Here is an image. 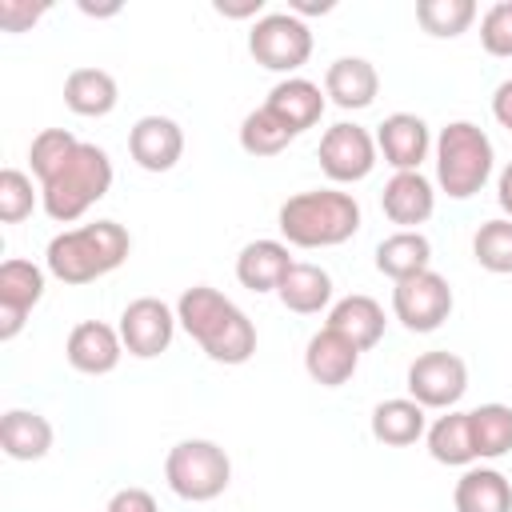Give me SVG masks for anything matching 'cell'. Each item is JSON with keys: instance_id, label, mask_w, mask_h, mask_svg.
Listing matches in <instances>:
<instances>
[{"instance_id": "1", "label": "cell", "mask_w": 512, "mask_h": 512, "mask_svg": "<svg viewBox=\"0 0 512 512\" xmlns=\"http://www.w3.org/2000/svg\"><path fill=\"white\" fill-rule=\"evenodd\" d=\"M176 320L216 364H248L256 352V324L248 320V312L208 284H192L180 292Z\"/></svg>"}, {"instance_id": "2", "label": "cell", "mask_w": 512, "mask_h": 512, "mask_svg": "<svg viewBox=\"0 0 512 512\" xmlns=\"http://www.w3.org/2000/svg\"><path fill=\"white\" fill-rule=\"evenodd\" d=\"M132 252V236L116 220L80 224L68 232H56L48 240L44 264L60 284H92L108 272H116Z\"/></svg>"}, {"instance_id": "3", "label": "cell", "mask_w": 512, "mask_h": 512, "mask_svg": "<svg viewBox=\"0 0 512 512\" xmlns=\"http://www.w3.org/2000/svg\"><path fill=\"white\" fill-rule=\"evenodd\" d=\"M280 236L292 248H336L360 232V204L340 188L296 192L276 212Z\"/></svg>"}, {"instance_id": "4", "label": "cell", "mask_w": 512, "mask_h": 512, "mask_svg": "<svg viewBox=\"0 0 512 512\" xmlns=\"http://www.w3.org/2000/svg\"><path fill=\"white\" fill-rule=\"evenodd\" d=\"M112 188V160L100 144H76V152L40 184V204L48 220L72 224L80 220L96 200H104Z\"/></svg>"}, {"instance_id": "5", "label": "cell", "mask_w": 512, "mask_h": 512, "mask_svg": "<svg viewBox=\"0 0 512 512\" xmlns=\"http://www.w3.org/2000/svg\"><path fill=\"white\" fill-rule=\"evenodd\" d=\"M432 148H436V184L452 200H472L488 184L496 152H492V140L480 124L452 120V124L440 128Z\"/></svg>"}, {"instance_id": "6", "label": "cell", "mask_w": 512, "mask_h": 512, "mask_svg": "<svg viewBox=\"0 0 512 512\" xmlns=\"http://www.w3.org/2000/svg\"><path fill=\"white\" fill-rule=\"evenodd\" d=\"M164 480L168 488L188 504H208L228 492L232 484V460L216 440H180L164 456Z\"/></svg>"}, {"instance_id": "7", "label": "cell", "mask_w": 512, "mask_h": 512, "mask_svg": "<svg viewBox=\"0 0 512 512\" xmlns=\"http://www.w3.org/2000/svg\"><path fill=\"white\" fill-rule=\"evenodd\" d=\"M248 52L268 72H296L312 56V28L292 12H264L248 32Z\"/></svg>"}, {"instance_id": "8", "label": "cell", "mask_w": 512, "mask_h": 512, "mask_svg": "<svg viewBox=\"0 0 512 512\" xmlns=\"http://www.w3.org/2000/svg\"><path fill=\"white\" fill-rule=\"evenodd\" d=\"M404 384H408V396L420 408H444V412H452L460 404V396L468 392V364L456 352H448V348L420 352L408 364Z\"/></svg>"}, {"instance_id": "9", "label": "cell", "mask_w": 512, "mask_h": 512, "mask_svg": "<svg viewBox=\"0 0 512 512\" xmlns=\"http://www.w3.org/2000/svg\"><path fill=\"white\" fill-rule=\"evenodd\" d=\"M392 312L408 332H436L452 316V284L424 268L392 288Z\"/></svg>"}, {"instance_id": "10", "label": "cell", "mask_w": 512, "mask_h": 512, "mask_svg": "<svg viewBox=\"0 0 512 512\" xmlns=\"http://www.w3.org/2000/svg\"><path fill=\"white\" fill-rule=\"evenodd\" d=\"M376 152H380V148H376V136H372L364 124H348V120L332 124V128L320 136V148H316L324 176L336 180V184H356V180H364V176L376 168Z\"/></svg>"}, {"instance_id": "11", "label": "cell", "mask_w": 512, "mask_h": 512, "mask_svg": "<svg viewBox=\"0 0 512 512\" xmlns=\"http://www.w3.org/2000/svg\"><path fill=\"white\" fill-rule=\"evenodd\" d=\"M176 308H168L160 296H140V300H128L124 312H120V340H124V352L136 356V360H152L160 352H168L172 336H176Z\"/></svg>"}, {"instance_id": "12", "label": "cell", "mask_w": 512, "mask_h": 512, "mask_svg": "<svg viewBox=\"0 0 512 512\" xmlns=\"http://www.w3.org/2000/svg\"><path fill=\"white\" fill-rule=\"evenodd\" d=\"M44 296V268L32 260H4L0 264V340H16L28 312Z\"/></svg>"}, {"instance_id": "13", "label": "cell", "mask_w": 512, "mask_h": 512, "mask_svg": "<svg viewBox=\"0 0 512 512\" xmlns=\"http://www.w3.org/2000/svg\"><path fill=\"white\" fill-rule=\"evenodd\" d=\"M376 148L396 172H420L432 152V132L416 112H392L376 124Z\"/></svg>"}, {"instance_id": "14", "label": "cell", "mask_w": 512, "mask_h": 512, "mask_svg": "<svg viewBox=\"0 0 512 512\" xmlns=\"http://www.w3.org/2000/svg\"><path fill=\"white\" fill-rule=\"evenodd\" d=\"M128 152L144 172H168L184 156V132L172 116H140L128 132Z\"/></svg>"}, {"instance_id": "15", "label": "cell", "mask_w": 512, "mask_h": 512, "mask_svg": "<svg viewBox=\"0 0 512 512\" xmlns=\"http://www.w3.org/2000/svg\"><path fill=\"white\" fill-rule=\"evenodd\" d=\"M380 208L400 232H420V224L432 220L436 212V192L424 172H392V180L380 192Z\"/></svg>"}, {"instance_id": "16", "label": "cell", "mask_w": 512, "mask_h": 512, "mask_svg": "<svg viewBox=\"0 0 512 512\" xmlns=\"http://www.w3.org/2000/svg\"><path fill=\"white\" fill-rule=\"evenodd\" d=\"M64 356L76 372L84 376H108L120 356H124V340H120V328L104 324V320H84L68 332V344H64Z\"/></svg>"}, {"instance_id": "17", "label": "cell", "mask_w": 512, "mask_h": 512, "mask_svg": "<svg viewBox=\"0 0 512 512\" xmlns=\"http://www.w3.org/2000/svg\"><path fill=\"white\" fill-rule=\"evenodd\" d=\"M360 368V348L352 340H344L340 332H332L328 324L320 332L308 336L304 344V372L320 384V388H340L356 376Z\"/></svg>"}, {"instance_id": "18", "label": "cell", "mask_w": 512, "mask_h": 512, "mask_svg": "<svg viewBox=\"0 0 512 512\" xmlns=\"http://www.w3.org/2000/svg\"><path fill=\"white\" fill-rule=\"evenodd\" d=\"M324 104H328V100H324L320 84H312L308 76H284V80L268 92V100H264V108H268L292 136L316 128L320 116H324Z\"/></svg>"}, {"instance_id": "19", "label": "cell", "mask_w": 512, "mask_h": 512, "mask_svg": "<svg viewBox=\"0 0 512 512\" xmlns=\"http://www.w3.org/2000/svg\"><path fill=\"white\" fill-rule=\"evenodd\" d=\"M376 92H380V76H376L372 60H364V56H340L324 72V96L344 112L368 108L376 100Z\"/></svg>"}, {"instance_id": "20", "label": "cell", "mask_w": 512, "mask_h": 512, "mask_svg": "<svg viewBox=\"0 0 512 512\" xmlns=\"http://www.w3.org/2000/svg\"><path fill=\"white\" fill-rule=\"evenodd\" d=\"M292 264L296 260L288 256V244L284 240H252L236 256V280L248 292H276Z\"/></svg>"}, {"instance_id": "21", "label": "cell", "mask_w": 512, "mask_h": 512, "mask_svg": "<svg viewBox=\"0 0 512 512\" xmlns=\"http://www.w3.org/2000/svg\"><path fill=\"white\" fill-rule=\"evenodd\" d=\"M384 324H388L384 320V308L372 296H364V292H352V296H344V300H336L328 308V328L340 332L344 340H352L360 352H368V348L380 344Z\"/></svg>"}, {"instance_id": "22", "label": "cell", "mask_w": 512, "mask_h": 512, "mask_svg": "<svg viewBox=\"0 0 512 512\" xmlns=\"http://www.w3.org/2000/svg\"><path fill=\"white\" fill-rule=\"evenodd\" d=\"M428 408H420L412 396H392V400H380L376 408H372V420H368V428H372V436L380 440V444H388V448H408V444H416L424 432H428V416H424Z\"/></svg>"}, {"instance_id": "23", "label": "cell", "mask_w": 512, "mask_h": 512, "mask_svg": "<svg viewBox=\"0 0 512 512\" xmlns=\"http://www.w3.org/2000/svg\"><path fill=\"white\" fill-rule=\"evenodd\" d=\"M0 448L8 460H44L52 448L48 416H40L32 408H8L0 416Z\"/></svg>"}, {"instance_id": "24", "label": "cell", "mask_w": 512, "mask_h": 512, "mask_svg": "<svg viewBox=\"0 0 512 512\" xmlns=\"http://www.w3.org/2000/svg\"><path fill=\"white\" fill-rule=\"evenodd\" d=\"M456 512H512V484L496 468H468L452 488Z\"/></svg>"}, {"instance_id": "25", "label": "cell", "mask_w": 512, "mask_h": 512, "mask_svg": "<svg viewBox=\"0 0 512 512\" xmlns=\"http://www.w3.org/2000/svg\"><path fill=\"white\" fill-rule=\"evenodd\" d=\"M276 296H280V304H284L288 312H296V316H316L320 308L332 304V276H328L320 264L296 260V264L288 268V276L280 280Z\"/></svg>"}, {"instance_id": "26", "label": "cell", "mask_w": 512, "mask_h": 512, "mask_svg": "<svg viewBox=\"0 0 512 512\" xmlns=\"http://www.w3.org/2000/svg\"><path fill=\"white\" fill-rule=\"evenodd\" d=\"M432 264V240L424 232H392L376 244V272L392 284L424 272Z\"/></svg>"}, {"instance_id": "27", "label": "cell", "mask_w": 512, "mask_h": 512, "mask_svg": "<svg viewBox=\"0 0 512 512\" xmlns=\"http://www.w3.org/2000/svg\"><path fill=\"white\" fill-rule=\"evenodd\" d=\"M428 440V456L436 464H448V468H468L476 460V444H472V420L468 412H448V416H436L424 432Z\"/></svg>"}, {"instance_id": "28", "label": "cell", "mask_w": 512, "mask_h": 512, "mask_svg": "<svg viewBox=\"0 0 512 512\" xmlns=\"http://www.w3.org/2000/svg\"><path fill=\"white\" fill-rule=\"evenodd\" d=\"M116 100H120V88L104 68H72L64 80V104L76 116H108Z\"/></svg>"}, {"instance_id": "29", "label": "cell", "mask_w": 512, "mask_h": 512, "mask_svg": "<svg viewBox=\"0 0 512 512\" xmlns=\"http://www.w3.org/2000/svg\"><path fill=\"white\" fill-rule=\"evenodd\" d=\"M476 460H496L512 452V408L508 404H480L468 412Z\"/></svg>"}, {"instance_id": "30", "label": "cell", "mask_w": 512, "mask_h": 512, "mask_svg": "<svg viewBox=\"0 0 512 512\" xmlns=\"http://www.w3.org/2000/svg\"><path fill=\"white\" fill-rule=\"evenodd\" d=\"M476 20L472 0H416V24L436 40H456Z\"/></svg>"}, {"instance_id": "31", "label": "cell", "mask_w": 512, "mask_h": 512, "mask_svg": "<svg viewBox=\"0 0 512 512\" xmlns=\"http://www.w3.org/2000/svg\"><path fill=\"white\" fill-rule=\"evenodd\" d=\"M472 256L484 272H496V276H508L512 272V220L508 216H496V220H484L472 236Z\"/></svg>"}, {"instance_id": "32", "label": "cell", "mask_w": 512, "mask_h": 512, "mask_svg": "<svg viewBox=\"0 0 512 512\" xmlns=\"http://www.w3.org/2000/svg\"><path fill=\"white\" fill-rule=\"evenodd\" d=\"M288 144H292V132H288L264 104L252 108V112L240 120V148H244L248 156H280Z\"/></svg>"}, {"instance_id": "33", "label": "cell", "mask_w": 512, "mask_h": 512, "mask_svg": "<svg viewBox=\"0 0 512 512\" xmlns=\"http://www.w3.org/2000/svg\"><path fill=\"white\" fill-rule=\"evenodd\" d=\"M76 136L68 132V128H44V132H36L32 136V144H28V164H32V176L44 184L72 152H76Z\"/></svg>"}, {"instance_id": "34", "label": "cell", "mask_w": 512, "mask_h": 512, "mask_svg": "<svg viewBox=\"0 0 512 512\" xmlns=\"http://www.w3.org/2000/svg\"><path fill=\"white\" fill-rule=\"evenodd\" d=\"M36 208V188H32V176L20 172V168H4L0 172V220L4 224H20L28 220Z\"/></svg>"}, {"instance_id": "35", "label": "cell", "mask_w": 512, "mask_h": 512, "mask_svg": "<svg viewBox=\"0 0 512 512\" xmlns=\"http://www.w3.org/2000/svg\"><path fill=\"white\" fill-rule=\"evenodd\" d=\"M480 44L488 56H500V60L512 56V0H496L480 16Z\"/></svg>"}, {"instance_id": "36", "label": "cell", "mask_w": 512, "mask_h": 512, "mask_svg": "<svg viewBox=\"0 0 512 512\" xmlns=\"http://www.w3.org/2000/svg\"><path fill=\"white\" fill-rule=\"evenodd\" d=\"M48 12V4H28V0H0V28L4 32H28L40 16Z\"/></svg>"}, {"instance_id": "37", "label": "cell", "mask_w": 512, "mask_h": 512, "mask_svg": "<svg viewBox=\"0 0 512 512\" xmlns=\"http://www.w3.org/2000/svg\"><path fill=\"white\" fill-rule=\"evenodd\" d=\"M104 512H160V508L148 488H120V492H112Z\"/></svg>"}, {"instance_id": "38", "label": "cell", "mask_w": 512, "mask_h": 512, "mask_svg": "<svg viewBox=\"0 0 512 512\" xmlns=\"http://www.w3.org/2000/svg\"><path fill=\"white\" fill-rule=\"evenodd\" d=\"M212 8H216L224 20H252V24H256V20L264 16V0H216Z\"/></svg>"}, {"instance_id": "39", "label": "cell", "mask_w": 512, "mask_h": 512, "mask_svg": "<svg viewBox=\"0 0 512 512\" xmlns=\"http://www.w3.org/2000/svg\"><path fill=\"white\" fill-rule=\"evenodd\" d=\"M492 116L500 128L512 132V80H500L496 92H492Z\"/></svg>"}, {"instance_id": "40", "label": "cell", "mask_w": 512, "mask_h": 512, "mask_svg": "<svg viewBox=\"0 0 512 512\" xmlns=\"http://www.w3.org/2000/svg\"><path fill=\"white\" fill-rule=\"evenodd\" d=\"M332 8H336L332 0H288V12L300 16V20H304V16H324V12H332Z\"/></svg>"}, {"instance_id": "41", "label": "cell", "mask_w": 512, "mask_h": 512, "mask_svg": "<svg viewBox=\"0 0 512 512\" xmlns=\"http://www.w3.org/2000/svg\"><path fill=\"white\" fill-rule=\"evenodd\" d=\"M496 200H500V208H504V216L512 220V160L500 168V180H496Z\"/></svg>"}, {"instance_id": "42", "label": "cell", "mask_w": 512, "mask_h": 512, "mask_svg": "<svg viewBox=\"0 0 512 512\" xmlns=\"http://www.w3.org/2000/svg\"><path fill=\"white\" fill-rule=\"evenodd\" d=\"M80 12H84V16H116V12H120V4H112V8H96V4L80 0Z\"/></svg>"}]
</instances>
